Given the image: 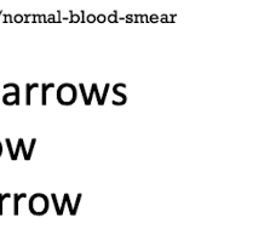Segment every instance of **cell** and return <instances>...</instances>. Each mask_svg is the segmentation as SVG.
Returning <instances> with one entry per match:
<instances>
[{"label": "cell", "mask_w": 253, "mask_h": 240, "mask_svg": "<svg viewBox=\"0 0 253 240\" xmlns=\"http://www.w3.org/2000/svg\"><path fill=\"white\" fill-rule=\"evenodd\" d=\"M77 89L72 84H63L58 88L57 91V99L58 102L64 106L73 104L77 99Z\"/></svg>", "instance_id": "cell-2"}, {"label": "cell", "mask_w": 253, "mask_h": 240, "mask_svg": "<svg viewBox=\"0 0 253 240\" xmlns=\"http://www.w3.org/2000/svg\"><path fill=\"white\" fill-rule=\"evenodd\" d=\"M29 211L37 216H42L48 211V199L45 194L37 193L29 199Z\"/></svg>", "instance_id": "cell-1"}, {"label": "cell", "mask_w": 253, "mask_h": 240, "mask_svg": "<svg viewBox=\"0 0 253 240\" xmlns=\"http://www.w3.org/2000/svg\"><path fill=\"white\" fill-rule=\"evenodd\" d=\"M1 153H2V145L0 144V155H1Z\"/></svg>", "instance_id": "cell-3"}]
</instances>
